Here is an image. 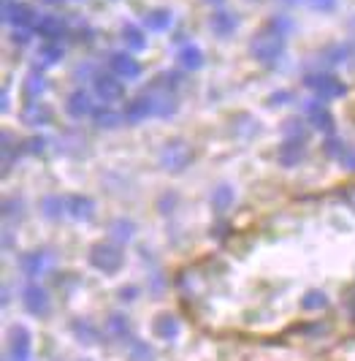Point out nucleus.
Returning <instances> with one entry per match:
<instances>
[{"instance_id": "nucleus-1", "label": "nucleus", "mask_w": 355, "mask_h": 361, "mask_svg": "<svg viewBox=\"0 0 355 361\" xmlns=\"http://www.w3.org/2000/svg\"><path fill=\"white\" fill-rule=\"evenodd\" d=\"M285 54V36L274 33L271 27L258 30L249 38V57L261 66H277Z\"/></svg>"}, {"instance_id": "nucleus-23", "label": "nucleus", "mask_w": 355, "mask_h": 361, "mask_svg": "<svg viewBox=\"0 0 355 361\" xmlns=\"http://www.w3.org/2000/svg\"><path fill=\"white\" fill-rule=\"evenodd\" d=\"M108 236L117 242V245H127L133 236H136V223L127 220V217H114L108 223Z\"/></svg>"}, {"instance_id": "nucleus-47", "label": "nucleus", "mask_w": 355, "mask_h": 361, "mask_svg": "<svg viewBox=\"0 0 355 361\" xmlns=\"http://www.w3.org/2000/svg\"><path fill=\"white\" fill-rule=\"evenodd\" d=\"M0 109L8 111V87H3V95H0Z\"/></svg>"}, {"instance_id": "nucleus-43", "label": "nucleus", "mask_w": 355, "mask_h": 361, "mask_svg": "<svg viewBox=\"0 0 355 361\" xmlns=\"http://www.w3.org/2000/svg\"><path fill=\"white\" fill-rule=\"evenodd\" d=\"M306 3H309V8L323 11V14H328V11H334V8H337V0H306Z\"/></svg>"}, {"instance_id": "nucleus-4", "label": "nucleus", "mask_w": 355, "mask_h": 361, "mask_svg": "<svg viewBox=\"0 0 355 361\" xmlns=\"http://www.w3.org/2000/svg\"><path fill=\"white\" fill-rule=\"evenodd\" d=\"M304 85L309 87V90L318 95L320 101H334V98H342L344 92H347V85L334 76V73H306L304 76Z\"/></svg>"}, {"instance_id": "nucleus-41", "label": "nucleus", "mask_w": 355, "mask_h": 361, "mask_svg": "<svg viewBox=\"0 0 355 361\" xmlns=\"http://www.w3.org/2000/svg\"><path fill=\"white\" fill-rule=\"evenodd\" d=\"M46 139L44 136H30L27 142H25V152H30V155H41V152H46Z\"/></svg>"}, {"instance_id": "nucleus-46", "label": "nucleus", "mask_w": 355, "mask_h": 361, "mask_svg": "<svg viewBox=\"0 0 355 361\" xmlns=\"http://www.w3.org/2000/svg\"><path fill=\"white\" fill-rule=\"evenodd\" d=\"M287 98H290V92L287 90H282V92H271V106H277V104H287Z\"/></svg>"}, {"instance_id": "nucleus-38", "label": "nucleus", "mask_w": 355, "mask_h": 361, "mask_svg": "<svg viewBox=\"0 0 355 361\" xmlns=\"http://www.w3.org/2000/svg\"><path fill=\"white\" fill-rule=\"evenodd\" d=\"M347 57H350V47H347V44H331V47L323 52V60H325V63H334V66H337V63H344Z\"/></svg>"}, {"instance_id": "nucleus-37", "label": "nucleus", "mask_w": 355, "mask_h": 361, "mask_svg": "<svg viewBox=\"0 0 355 361\" xmlns=\"http://www.w3.org/2000/svg\"><path fill=\"white\" fill-rule=\"evenodd\" d=\"M127 359L130 361H155V350L149 348V343L144 340H133L127 348Z\"/></svg>"}, {"instance_id": "nucleus-26", "label": "nucleus", "mask_w": 355, "mask_h": 361, "mask_svg": "<svg viewBox=\"0 0 355 361\" xmlns=\"http://www.w3.org/2000/svg\"><path fill=\"white\" fill-rule=\"evenodd\" d=\"M171 22H174V14H171L168 8H152V11H147V14H144V27H147V30H152V33H163V30H168V27H171Z\"/></svg>"}, {"instance_id": "nucleus-25", "label": "nucleus", "mask_w": 355, "mask_h": 361, "mask_svg": "<svg viewBox=\"0 0 355 361\" xmlns=\"http://www.w3.org/2000/svg\"><path fill=\"white\" fill-rule=\"evenodd\" d=\"M46 87H49V82H46V76L41 71H30L25 76V82H22V92H25L27 101H38L46 92Z\"/></svg>"}, {"instance_id": "nucleus-48", "label": "nucleus", "mask_w": 355, "mask_h": 361, "mask_svg": "<svg viewBox=\"0 0 355 361\" xmlns=\"http://www.w3.org/2000/svg\"><path fill=\"white\" fill-rule=\"evenodd\" d=\"M347 199H350V204H353V207H355V185H353V188H350V193H347Z\"/></svg>"}, {"instance_id": "nucleus-12", "label": "nucleus", "mask_w": 355, "mask_h": 361, "mask_svg": "<svg viewBox=\"0 0 355 361\" xmlns=\"http://www.w3.org/2000/svg\"><path fill=\"white\" fill-rule=\"evenodd\" d=\"M125 123H130V126H139L144 120H149V117H155V98L149 95V92H144L139 98H133V101H127V106H125Z\"/></svg>"}, {"instance_id": "nucleus-13", "label": "nucleus", "mask_w": 355, "mask_h": 361, "mask_svg": "<svg viewBox=\"0 0 355 361\" xmlns=\"http://www.w3.org/2000/svg\"><path fill=\"white\" fill-rule=\"evenodd\" d=\"M36 36H41L44 41H52V44H60L68 36V22L57 14H44L36 25Z\"/></svg>"}, {"instance_id": "nucleus-2", "label": "nucleus", "mask_w": 355, "mask_h": 361, "mask_svg": "<svg viewBox=\"0 0 355 361\" xmlns=\"http://www.w3.org/2000/svg\"><path fill=\"white\" fill-rule=\"evenodd\" d=\"M158 161H160V166H163V171L182 174V171L193 163V147L187 145V142H182V139H171V142L163 145Z\"/></svg>"}, {"instance_id": "nucleus-30", "label": "nucleus", "mask_w": 355, "mask_h": 361, "mask_svg": "<svg viewBox=\"0 0 355 361\" xmlns=\"http://www.w3.org/2000/svg\"><path fill=\"white\" fill-rule=\"evenodd\" d=\"M309 128L312 126H306L301 117H290V120L282 123V139H287V142H306Z\"/></svg>"}, {"instance_id": "nucleus-36", "label": "nucleus", "mask_w": 355, "mask_h": 361, "mask_svg": "<svg viewBox=\"0 0 355 361\" xmlns=\"http://www.w3.org/2000/svg\"><path fill=\"white\" fill-rule=\"evenodd\" d=\"M60 60H63V44L44 41L41 49H38V63H41V66H57Z\"/></svg>"}, {"instance_id": "nucleus-44", "label": "nucleus", "mask_w": 355, "mask_h": 361, "mask_svg": "<svg viewBox=\"0 0 355 361\" xmlns=\"http://www.w3.org/2000/svg\"><path fill=\"white\" fill-rule=\"evenodd\" d=\"M30 38H33V30H22V27H14V33H11V44H19V47H25V44H30Z\"/></svg>"}, {"instance_id": "nucleus-11", "label": "nucleus", "mask_w": 355, "mask_h": 361, "mask_svg": "<svg viewBox=\"0 0 355 361\" xmlns=\"http://www.w3.org/2000/svg\"><path fill=\"white\" fill-rule=\"evenodd\" d=\"M108 68L114 76H120V79H127V82H133V79H139L142 76V63L133 57L130 52H114L108 57Z\"/></svg>"}, {"instance_id": "nucleus-16", "label": "nucleus", "mask_w": 355, "mask_h": 361, "mask_svg": "<svg viewBox=\"0 0 355 361\" xmlns=\"http://www.w3.org/2000/svg\"><path fill=\"white\" fill-rule=\"evenodd\" d=\"M66 209H68V217H73V220L89 223L95 217V201L89 196H82V193H73L66 199Z\"/></svg>"}, {"instance_id": "nucleus-21", "label": "nucleus", "mask_w": 355, "mask_h": 361, "mask_svg": "<svg viewBox=\"0 0 355 361\" xmlns=\"http://www.w3.org/2000/svg\"><path fill=\"white\" fill-rule=\"evenodd\" d=\"M304 155H306V142H287L285 139L280 149H277V161L285 169H296L304 161Z\"/></svg>"}, {"instance_id": "nucleus-10", "label": "nucleus", "mask_w": 355, "mask_h": 361, "mask_svg": "<svg viewBox=\"0 0 355 361\" xmlns=\"http://www.w3.org/2000/svg\"><path fill=\"white\" fill-rule=\"evenodd\" d=\"M17 264H19V271L25 277L36 280V277H41L44 271L52 267V253H46V250H30V253L19 255Z\"/></svg>"}, {"instance_id": "nucleus-42", "label": "nucleus", "mask_w": 355, "mask_h": 361, "mask_svg": "<svg viewBox=\"0 0 355 361\" xmlns=\"http://www.w3.org/2000/svg\"><path fill=\"white\" fill-rule=\"evenodd\" d=\"M342 147H344V142H342V139H334V136H331V139H328V142L323 145V149H325V155H328V158H334V161H337L339 152H342Z\"/></svg>"}, {"instance_id": "nucleus-17", "label": "nucleus", "mask_w": 355, "mask_h": 361, "mask_svg": "<svg viewBox=\"0 0 355 361\" xmlns=\"http://www.w3.org/2000/svg\"><path fill=\"white\" fill-rule=\"evenodd\" d=\"M209 27H212L214 36L220 38H231L236 30H239V17L233 11H225V8H217L212 17H209Z\"/></svg>"}, {"instance_id": "nucleus-29", "label": "nucleus", "mask_w": 355, "mask_h": 361, "mask_svg": "<svg viewBox=\"0 0 355 361\" xmlns=\"http://www.w3.org/2000/svg\"><path fill=\"white\" fill-rule=\"evenodd\" d=\"M233 199H236V193L231 185H217L212 190V209L217 215H225L233 207Z\"/></svg>"}, {"instance_id": "nucleus-34", "label": "nucleus", "mask_w": 355, "mask_h": 361, "mask_svg": "<svg viewBox=\"0 0 355 361\" xmlns=\"http://www.w3.org/2000/svg\"><path fill=\"white\" fill-rule=\"evenodd\" d=\"M328 307V293L325 290H306L301 296V310H306V312H318V310H325Z\"/></svg>"}, {"instance_id": "nucleus-3", "label": "nucleus", "mask_w": 355, "mask_h": 361, "mask_svg": "<svg viewBox=\"0 0 355 361\" xmlns=\"http://www.w3.org/2000/svg\"><path fill=\"white\" fill-rule=\"evenodd\" d=\"M123 264L125 253L114 242H98V245L89 247V267L92 269L104 271V274H114V271L123 269Z\"/></svg>"}, {"instance_id": "nucleus-7", "label": "nucleus", "mask_w": 355, "mask_h": 361, "mask_svg": "<svg viewBox=\"0 0 355 361\" xmlns=\"http://www.w3.org/2000/svg\"><path fill=\"white\" fill-rule=\"evenodd\" d=\"M22 307L27 310L30 315H36V318H46L52 312V296H49V290L41 288L38 283H27L22 288Z\"/></svg>"}, {"instance_id": "nucleus-5", "label": "nucleus", "mask_w": 355, "mask_h": 361, "mask_svg": "<svg viewBox=\"0 0 355 361\" xmlns=\"http://www.w3.org/2000/svg\"><path fill=\"white\" fill-rule=\"evenodd\" d=\"M6 361H33V337H30L27 326L14 324L8 329Z\"/></svg>"}, {"instance_id": "nucleus-35", "label": "nucleus", "mask_w": 355, "mask_h": 361, "mask_svg": "<svg viewBox=\"0 0 355 361\" xmlns=\"http://www.w3.org/2000/svg\"><path fill=\"white\" fill-rule=\"evenodd\" d=\"M3 217L8 223H17L25 217V199L22 196H6L3 199Z\"/></svg>"}, {"instance_id": "nucleus-32", "label": "nucleus", "mask_w": 355, "mask_h": 361, "mask_svg": "<svg viewBox=\"0 0 355 361\" xmlns=\"http://www.w3.org/2000/svg\"><path fill=\"white\" fill-rule=\"evenodd\" d=\"M41 215L49 217V220H60L63 215H68V209H66V199L63 196H44L41 199Z\"/></svg>"}, {"instance_id": "nucleus-9", "label": "nucleus", "mask_w": 355, "mask_h": 361, "mask_svg": "<svg viewBox=\"0 0 355 361\" xmlns=\"http://www.w3.org/2000/svg\"><path fill=\"white\" fill-rule=\"evenodd\" d=\"M304 114H306V123L315 128V130H323V133H334V114H331V109L325 106L320 98H312V101H306L304 104Z\"/></svg>"}, {"instance_id": "nucleus-31", "label": "nucleus", "mask_w": 355, "mask_h": 361, "mask_svg": "<svg viewBox=\"0 0 355 361\" xmlns=\"http://www.w3.org/2000/svg\"><path fill=\"white\" fill-rule=\"evenodd\" d=\"M179 85H182V73L163 71V73H158V79L147 87V92H177Z\"/></svg>"}, {"instance_id": "nucleus-49", "label": "nucleus", "mask_w": 355, "mask_h": 361, "mask_svg": "<svg viewBox=\"0 0 355 361\" xmlns=\"http://www.w3.org/2000/svg\"><path fill=\"white\" fill-rule=\"evenodd\" d=\"M44 3H49V6H57V3H66V0H44Z\"/></svg>"}, {"instance_id": "nucleus-18", "label": "nucleus", "mask_w": 355, "mask_h": 361, "mask_svg": "<svg viewBox=\"0 0 355 361\" xmlns=\"http://www.w3.org/2000/svg\"><path fill=\"white\" fill-rule=\"evenodd\" d=\"M152 331L163 343H174L179 337V331H182V326H179V318L174 312H160L155 318V324H152Z\"/></svg>"}, {"instance_id": "nucleus-27", "label": "nucleus", "mask_w": 355, "mask_h": 361, "mask_svg": "<svg viewBox=\"0 0 355 361\" xmlns=\"http://www.w3.org/2000/svg\"><path fill=\"white\" fill-rule=\"evenodd\" d=\"M177 60L182 68L198 71V68L204 66V52H201V47H196V44H185V47L177 52Z\"/></svg>"}, {"instance_id": "nucleus-19", "label": "nucleus", "mask_w": 355, "mask_h": 361, "mask_svg": "<svg viewBox=\"0 0 355 361\" xmlns=\"http://www.w3.org/2000/svg\"><path fill=\"white\" fill-rule=\"evenodd\" d=\"M22 123L30 128H41L52 123V109L41 101H27V106L22 109Z\"/></svg>"}, {"instance_id": "nucleus-20", "label": "nucleus", "mask_w": 355, "mask_h": 361, "mask_svg": "<svg viewBox=\"0 0 355 361\" xmlns=\"http://www.w3.org/2000/svg\"><path fill=\"white\" fill-rule=\"evenodd\" d=\"M0 142H3V145H0V149H3V177H8V171H11L14 161L25 152V142H17L11 130H3Z\"/></svg>"}, {"instance_id": "nucleus-40", "label": "nucleus", "mask_w": 355, "mask_h": 361, "mask_svg": "<svg viewBox=\"0 0 355 361\" xmlns=\"http://www.w3.org/2000/svg\"><path fill=\"white\" fill-rule=\"evenodd\" d=\"M337 161L342 163V169H347V171H355V147L344 142V147H342V152H339Z\"/></svg>"}, {"instance_id": "nucleus-8", "label": "nucleus", "mask_w": 355, "mask_h": 361, "mask_svg": "<svg viewBox=\"0 0 355 361\" xmlns=\"http://www.w3.org/2000/svg\"><path fill=\"white\" fill-rule=\"evenodd\" d=\"M92 90H95V98L104 101L106 106H111V104H117V101L125 98L123 79L114 76V73H98V76L92 79Z\"/></svg>"}, {"instance_id": "nucleus-22", "label": "nucleus", "mask_w": 355, "mask_h": 361, "mask_svg": "<svg viewBox=\"0 0 355 361\" xmlns=\"http://www.w3.org/2000/svg\"><path fill=\"white\" fill-rule=\"evenodd\" d=\"M71 331L82 345H95L101 340V329L92 324L89 318H76L71 324Z\"/></svg>"}, {"instance_id": "nucleus-28", "label": "nucleus", "mask_w": 355, "mask_h": 361, "mask_svg": "<svg viewBox=\"0 0 355 361\" xmlns=\"http://www.w3.org/2000/svg\"><path fill=\"white\" fill-rule=\"evenodd\" d=\"M147 92V90H144ZM152 98H155V117L160 120H166V117H171V114H177V95L174 92H149Z\"/></svg>"}, {"instance_id": "nucleus-15", "label": "nucleus", "mask_w": 355, "mask_h": 361, "mask_svg": "<svg viewBox=\"0 0 355 361\" xmlns=\"http://www.w3.org/2000/svg\"><path fill=\"white\" fill-rule=\"evenodd\" d=\"M104 331H106V337H111L114 343H133L136 337H133V329H130V321L125 318L123 312H111L106 318V324H104Z\"/></svg>"}, {"instance_id": "nucleus-45", "label": "nucleus", "mask_w": 355, "mask_h": 361, "mask_svg": "<svg viewBox=\"0 0 355 361\" xmlns=\"http://www.w3.org/2000/svg\"><path fill=\"white\" fill-rule=\"evenodd\" d=\"M136 293H139L136 286H123V288H120V299H123V302H133V299H136Z\"/></svg>"}, {"instance_id": "nucleus-24", "label": "nucleus", "mask_w": 355, "mask_h": 361, "mask_svg": "<svg viewBox=\"0 0 355 361\" xmlns=\"http://www.w3.org/2000/svg\"><path fill=\"white\" fill-rule=\"evenodd\" d=\"M123 44L127 47V52H144L147 49V36H144V30L139 25H133V22H125L123 25Z\"/></svg>"}, {"instance_id": "nucleus-14", "label": "nucleus", "mask_w": 355, "mask_h": 361, "mask_svg": "<svg viewBox=\"0 0 355 361\" xmlns=\"http://www.w3.org/2000/svg\"><path fill=\"white\" fill-rule=\"evenodd\" d=\"M66 111L73 120H85L89 114H95V101L87 90H73L68 98H66Z\"/></svg>"}, {"instance_id": "nucleus-33", "label": "nucleus", "mask_w": 355, "mask_h": 361, "mask_svg": "<svg viewBox=\"0 0 355 361\" xmlns=\"http://www.w3.org/2000/svg\"><path fill=\"white\" fill-rule=\"evenodd\" d=\"M95 126L98 128H106V130H114V128H120L123 126V120H125V114H117L114 109H108V106H104V109H95Z\"/></svg>"}, {"instance_id": "nucleus-39", "label": "nucleus", "mask_w": 355, "mask_h": 361, "mask_svg": "<svg viewBox=\"0 0 355 361\" xmlns=\"http://www.w3.org/2000/svg\"><path fill=\"white\" fill-rule=\"evenodd\" d=\"M266 27H271L274 33H280V36H287L290 30H293V19L287 17V14H277V17L268 19Z\"/></svg>"}, {"instance_id": "nucleus-6", "label": "nucleus", "mask_w": 355, "mask_h": 361, "mask_svg": "<svg viewBox=\"0 0 355 361\" xmlns=\"http://www.w3.org/2000/svg\"><path fill=\"white\" fill-rule=\"evenodd\" d=\"M3 22L22 27V30H30L38 25V14L30 3H22V0H3Z\"/></svg>"}, {"instance_id": "nucleus-50", "label": "nucleus", "mask_w": 355, "mask_h": 361, "mask_svg": "<svg viewBox=\"0 0 355 361\" xmlns=\"http://www.w3.org/2000/svg\"><path fill=\"white\" fill-rule=\"evenodd\" d=\"M206 3H214V6H220V3H223V0H206Z\"/></svg>"}]
</instances>
